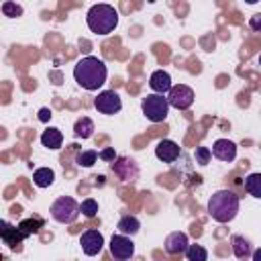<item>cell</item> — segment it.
<instances>
[{
  "mask_svg": "<svg viewBox=\"0 0 261 261\" xmlns=\"http://www.w3.org/2000/svg\"><path fill=\"white\" fill-rule=\"evenodd\" d=\"M179 153H181L179 151V145L175 141H171V139H161L157 143V147H155V155L163 163H173L179 157Z\"/></svg>",
  "mask_w": 261,
  "mask_h": 261,
  "instance_id": "7c38bea8",
  "label": "cell"
},
{
  "mask_svg": "<svg viewBox=\"0 0 261 261\" xmlns=\"http://www.w3.org/2000/svg\"><path fill=\"white\" fill-rule=\"evenodd\" d=\"M141 110L147 116V120L151 122H163L169 114V102L167 98L159 96V94H149L143 98L141 102Z\"/></svg>",
  "mask_w": 261,
  "mask_h": 261,
  "instance_id": "5b68a950",
  "label": "cell"
},
{
  "mask_svg": "<svg viewBox=\"0 0 261 261\" xmlns=\"http://www.w3.org/2000/svg\"><path fill=\"white\" fill-rule=\"evenodd\" d=\"M80 212H82L84 216H88V218H94V216L98 214V202H96L94 198H86V200L80 204Z\"/></svg>",
  "mask_w": 261,
  "mask_h": 261,
  "instance_id": "d4e9b609",
  "label": "cell"
},
{
  "mask_svg": "<svg viewBox=\"0 0 261 261\" xmlns=\"http://www.w3.org/2000/svg\"><path fill=\"white\" fill-rule=\"evenodd\" d=\"M230 245H232V253L237 259H247L253 255V247L249 243V239L241 237V234H232L230 237Z\"/></svg>",
  "mask_w": 261,
  "mask_h": 261,
  "instance_id": "e0dca14e",
  "label": "cell"
},
{
  "mask_svg": "<svg viewBox=\"0 0 261 261\" xmlns=\"http://www.w3.org/2000/svg\"><path fill=\"white\" fill-rule=\"evenodd\" d=\"M259 65H261V55H259Z\"/></svg>",
  "mask_w": 261,
  "mask_h": 261,
  "instance_id": "1f68e13d",
  "label": "cell"
},
{
  "mask_svg": "<svg viewBox=\"0 0 261 261\" xmlns=\"http://www.w3.org/2000/svg\"><path fill=\"white\" fill-rule=\"evenodd\" d=\"M86 24L96 35H110L118 24V12L110 4H94L86 14Z\"/></svg>",
  "mask_w": 261,
  "mask_h": 261,
  "instance_id": "3957f363",
  "label": "cell"
},
{
  "mask_svg": "<svg viewBox=\"0 0 261 261\" xmlns=\"http://www.w3.org/2000/svg\"><path fill=\"white\" fill-rule=\"evenodd\" d=\"M43 224H45V220H43V218L31 216V218H24V220H20L16 226H18V230L22 232V237L27 239V237H31V234H37V232L43 228Z\"/></svg>",
  "mask_w": 261,
  "mask_h": 261,
  "instance_id": "ac0fdd59",
  "label": "cell"
},
{
  "mask_svg": "<svg viewBox=\"0 0 261 261\" xmlns=\"http://www.w3.org/2000/svg\"><path fill=\"white\" fill-rule=\"evenodd\" d=\"M116 228H118V232H120V234L133 237V234H137V232H139V228H141V222H139V218H137V216H130V214H126V216H122V218L118 220Z\"/></svg>",
  "mask_w": 261,
  "mask_h": 261,
  "instance_id": "d6986e66",
  "label": "cell"
},
{
  "mask_svg": "<svg viewBox=\"0 0 261 261\" xmlns=\"http://www.w3.org/2000/svg\"><path fill=\"white\" fill-rule=\"evenodd\" d=\"M249 27H251V31L261 33V12H259V14H253V16L249 18Z\"/></svg>",
  "mask_w": 261,
  "mask_h": 261,
  "instance_id": "f1b7e54d",
  "label": "cell"
},
{
  "mask_svg": "<svg viewBox=\"0 0 261 261\" xmlns=\"http://www.w3.org/2000/svg\"><path fill=\"white\" fill-rule=\"evenodd\" d=\"M108 249H110V255L114 261H128L135 255V243L130 241V237L120 234V232L112 234Z\"/></svg>",
  "mask_w": 261,
  "mask_h": 261,
  "instance_id": "52a82bcc",
  "label": "cell"
},
{
  "mask_svg": "<svg viewBox=\"0 0 261 261\" xmlns=\"http://www.w3.org/2000/svg\"><path fill=\"white\" fill-rule=\"evenodd\" d=\"M100 155L94 151V149H88V151H80L77 155H75V163L80 165V167H92L94 163H96V159H98Z\"/></svg>",
  "mask_w": 261,
  "mask_h": 261,
  "instance_id": "603a6c76",
  "label": "cell"
},
{
  "mask_svg": "<svg viewBox=\"0 0 261 261\" xmlns=\"http://www.w3.org/2000/svg\"><path fill=\"white\" fill-rule=\"evenodd\" d=\"M94 108L102 114H116L120 108H122V102H120V96L118 92L114 90H104L96 96L94 100Z\"/></svg>",
  "mask_w": 261,
  "mask_h": 261,
  "instance_id": "ba28073f",
  "label": "cell"
},
{
  "mask_svg": "<svg viewBox=\"0 0 261 261\" xmlns=\"http://www.w3.org/2000/svg\"><path fill=\"white\" fill-rule=\"evenodd\" d=\"M2 241L10 249H18V245L24 241V237L18 230V226H10L8 222H2Z\"/></svg>",
  "mask_w": 261,
  "mask_h": 261,
  "instance_id": "2e32d148",
  "label": "cell"
},
{
  "mask_svg": "<svg viewBox=\"0 0 261 261\" xmlns=\"http://www.w3.org/2000/svg\"><path fill=\"white\" fill-rule=\"evenodd\" d=\"M49 212H51V218L55 222H59V224H71L80 216V204L71 196H59L51 204Z\"/></svg>",
  "mask_w": 261,
  "mask_h": 261,
  "instance_id": "277c9868",
  "label": "cell"
},
{
  "mask_svg": "<svg viewBox=\"0 0 261 261\" xmlns=\"http://www.w3.org/2000/svg\"><path fill=\"white\" fill-rule=\"evenodd\" d=\"M55 181V171L51 167H39L33 173V184L37 188H49Z\"/></svg>",
  "mask_w": 261,
  "mask_h": 261,
  "instance_id": "ffe728a7",
  "label": "cell"
},
{
  "mask_svg": "<svg viewBox=\"0 0 261 261\" xmlns=\"http://www.w3.org/2000/svg\"><path fill=\"white\" fill-rule=\"evenodd\" d=\"M163 247H165V253H169V255H181V253H186V251H188V247H190L188 234H186V232H181V230L169 232V234L165 237Z\"/></svg>",
  "mask_w": 261,
  "mask_h": 261,
  "instance_id": "8fae6325",
  "label": "cell"
},
{
  "mask_svg": "<svg viewBox=\"0 0 261 261\" xmlns=\"http://www.w3.org/2000/svg\"><path fill=\"white\" fill-rule=\"evenodd\" d=\"M106 77H108L106 63L94 55L82 57L73 67V80L77 82V86H82L88 92L100 90L106 84Z\"/></svg>",
  "mask_w": 261,
  "mask_h": 261,
  "instance_id": "6da1fadb",
  "label": "cell"
},
{
  "mask_svg": "<svg viewBox=\"0 0 261 261\" xmlns=\"http://www.w3.org/2000/svg\"><path fill=\"white\" fill-rule=\"evenodd\" d=\"M188 261H208V251L202 245H190L186 251Z\"/></svg>",
  "mask_w": 261,
  "mask_h": 261,
  "instance_id": "cb8c5ba5",
  "label": "cell"
},
{
  "mask_svg": "<svg viewBox=\"0 0 261 261\" xmlns=\"http://www.w3.org/2000/svg\"><path fill=\"white\" fill-rule=\"evenodd\" d=\"M98 155H100V159H102V161H106V163H114V161H116V153H114V149H112V147L102 149Z\"/></svg>",
  "mask_w": 261,
  "mask_h": 261,
  "instance_id": "83f0119b",
  "label": "cell"
},
{
  "mask_svg": "<svg viewBox=\"0 0 261 261\" xmlns=\"http://www.w3.org/2000/svg\"><path fill=\"white\" fill-rule=\"evenodd\" d=\"M149 88H151L155 94H159V96L167 94V92L171 90V75H169L167 71H163V69L153 71L151 77H149Z\"/></svg>",
  "mask_w": 261,
  "mask_h": 261,
  "instance_id": "5bb4252c",
  "label": "cell"
},
{
  "mask_svg": "<svg viewBox=\"0 0 261 261\" xmlns=\"http://www.w3.org/2000/svg\"><path fill=\"white\" fill-rule=\"evenodd\" d=\"M251 259H253V261H261V247H259L257 251H253V255H251Z\"/></svg>",
  "mask_w": 261,
  "mask_h": 261,
  "instance_id": "4dcf8cb0",
  "label": "cell"
},
{
  "mask_svg": "<svg viewBox=\"0 0 261 261\" xmlns=\"http://www.w3.org/2000/svg\"><path fill=\"white\" fill-rule=\"evenodd\" d=\"M2 12H4V16H10V18H14V16H20L22 14V8L16 4V2H2Z\"/></svg>",
  "mask_w": 261,
  "mask_h": 261,
  "instance_id": "484cf974",
  "label": "cell"
},
{
  "mask_svg": "<svg viewBox=\"0 0 261 261\" xmlns=\"http://www.w3.org/2000/svg\"><path fill=\"white\" fill-rule=\"evenodd\" d=\"M212 155L216 157V159H220V161H234V157H237V145L232 143V141H228V139H216L214 143H212Z\"/></svg>",
  "mask_w": 261,
  "mask_h": 261,
  "instance_id": "4fadbf2b",
  "label": "cell"
},
{
  "mask_svg": "<svg viewBox=\"0 0 261 261\" xmlns=\"http://www.w3.org/2000/svg\"><path fill=\"white\" fill-rule=\"evenodd\" d=\"M80 245H82L84 255L94 257V255H98V253L104 249V237H102L100 230H96V228H88L86 232H82V237H80Z\"/></svg>",
  "mask_w": 261,
  "mask_h": 261,
  "instance_id": "9c48e42d",
  "label": "cell"
},
{
  "mask_svg": "<svg viewBox=\"0 0 261 261\" xmlns=\"http://www.w3.org/2000/svg\"><path fill=\"white\" fill-rule=\"evenodd\" d=\"M194 157H196V163L208 165V163H210V157H212V151H210L208 147H198L196 153H194Z\"/></svg>",
  "mask_w": 261,
  "mask_h": 261,
  "instance_id": "4316f807",
  "label": "cell"
},
{
  "mask_svg": "<svg viewBox=\"0 0 261 261\" xmlns=\"http://www.w3.org/2000/svg\"><path fill=\"white\" fill-rule=\"evenodd\" d=\"M245 190L247 194H251L253 198H261V173H249L245 177Z\"/></svg>",
  "mask_w": 261,
  "mask_h": 261,
  "instance_id": "7402d4cb",
  "label": "cell"
},
{
  "mask_svg": "<svg viewBox=\"0 0 261 261\" xmlns=\"http://www.w3.org/2000/svg\"><path fill=\"white\" fill-rule=\"evenodd\" d=\"M49 118H51V110L49 108H41L39 110V120L41 122H49Z\"/></svg>",
  "mask_w": 261,
  "mask_h": 261,
  "instance_id": "f546056e",
  "label": "cell"
},
{
  "mask_svg": "<svg viewBox=\"0 0 261 261\" xmlns=\"http://www.w3.org/2000/svg\"><path fill=\"white\" fill-rule=\"evenodd\" d=\"M41 143H43V147H47L51 151H57L61 147V143H63V135H61L59 128L49 126V128H45L41 133Z\"/></svg>",
  "mask_w": 261,
  "mask_h": 261,
  "instance_id": "9a60e30c",
  "label": "cell"
},
{
  "mask_svg": "<svg viewBox=\"0 0 261 261\" xmlns=\"http://www.w3.org/2000/svg\"><path fill=\"white\" fill-rule=\"evenodd\" d=\"M94 122H92V118H88V116H82V118H77L75 120V124H73V135L77 137V139H90L92 135H94Z\"/></svg>",
  "mask_w": 261,
  "mask_h": 261,
  "instance_id": "44dd1931",
  "label": "cell"
},
{
  "mask_svg": "<svg viewBox=\"0 0 261 261\" xmlns=\"http://www.w3.org/2000/svg\"><path fill=\"white\" fill-rule=\"evenodd\" d=\"M167 102L169 106L177 108V110H188L194 104V90L186 84H175L171 86V90L167 92Z\"/></svg>",
  "mask_w": 261,
  "mask_h": 261,
  "instance_id": "8992f818",
  "label": "cell"
},
{
  "mask_svg": "<svg viewBox=\"0 0 261 261\" xmlns=\"http://www.w3.org/2000/svg\"><path fill=\"white\" fill-rule=\"evenodd\" d=\"M239 212V196L230 190H216L208 200V214L212 220L226 224Z\"/></svg>",
  "mask_w": 261,
  "mask_h": 261,
  "instance_id": "7a4b0ae2",
  "label": "cell"
},
{
  "mask_svg": "<svg viewBox=\"0 0 261 261\" xmlns=\"http://www.w3.org/2000/svg\"><path fill=\"white\" fill-rule=\"evenodd\" d=\"M110 169L122 179V181H135L139 177V167L128 157H116L114 163H110Z\"/></svg>",
  "mask_w": 261,
  "mask_h": 261,
  "instance_id": "30bf717a",
  "label": "cell"
}]
</instances>
